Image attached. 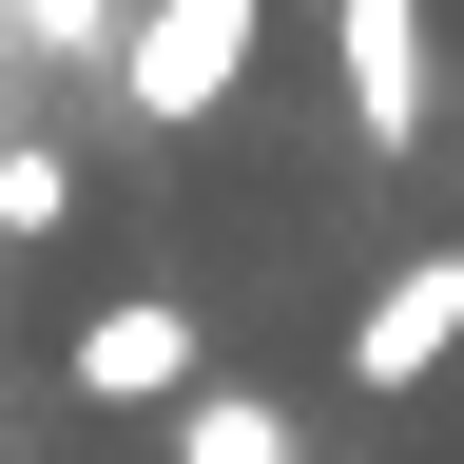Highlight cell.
Returning a JSON list of instances; mask_svg holds the SVG:
<instances>
[{
  "instance_id": "1",
  "label": "cell",
  "mask_w": 464,
  "mask_h": 464,
  "mask_svg": "<svg viewBox=\"0 0 464 464\" xmlns=\"http://www.w3.org/2000/svg\"><path fill=\"white\" fill-rule=\"evenodd\" d=\"M271 58V0H136V58H116V97L155 116V136H194L213 97H252Z\"/></svg>"
},
{
  "instance_id": "2",
  "label": "cell",
  "mask_w": 464,
  "mask_h": 464,
  "mask_svg": "<svg viewBox=\"0 0 464 464\" xmlns=\"http://www.w3.org/2000/svg\"><path fill=\"white\" fill-rule=\"evenodd\" d=\"M329 58H348V136H368V155H426V116H445L426 0H329Z\"/></svg>"
},
{
  "instance_id": "3",
  "label": "cell",
  "mask_w": 464,
  "mask_h": 464,
  "mask_svg": "<svg viewBox=\"0 0 464 464\" xmlns=\"http://www.w3.org/2000/svg\"><path fill=\"white\" fill-rule=\"evenodd\" d=\"M445 348H464V252H406V271L368 290V310H348V387L387 406V387H426Z\"/></svg>"
},
{
  "instance_id": "4",
  "label": "cell",
  "mask_w": 464,
  "mask_h": 464,
  "mask_svg": "<svg viewBox=\"0 0 464 464\" xmlns=\"http://www.w3.org/2000/svg\"><path fill=\"white\" fill-rule=\"evenodd\" d=\"M78 406H194V310H174V290L78 310Z\"/></svg>"
},
{
  "instance_id": "5",
  "label": "cell",
  "mask_w": 464,
  "mask_h": 464,
  "mask_svg": "<svg viewBox=\"0 0 464 464\" xmlns=\"http://www.w3.org/2000/svg\"><path fill=\"white\" fill-rule=\"evenodd\" d=\"M174 464H310V426H290L271 387H194L174 406Z\"/></svg>"
},
{
  "instance_id": "6",
  "label": "cell",
  "mask_w": 464,
  "mask_h": 464,
  "mask_svg": "<svg viewBox=\"0 0 464 464\" xmlns=\"http://www.w3.org/2000/svg\"><path fill=\"white\" fill-rule=\"evenodd\" d=\"M78 213V155H39V136H0V232H58Z\"/></svg>"
}]
</instances>
